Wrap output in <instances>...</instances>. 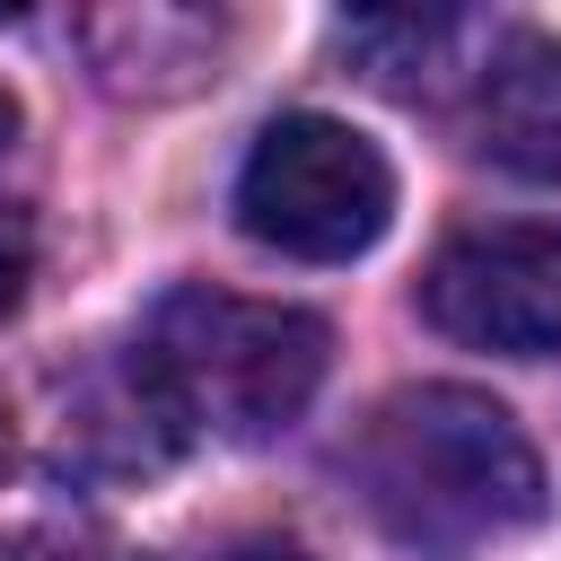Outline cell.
<instances>
[{
	"label": "cell",
	"mask_w": 561,
	"mask_h": 561,
	"mask_svg": "<svg viewBox=\"0 0 561 561\" xmlns=\"http://www.w3.org/2000/svg\"><path fill=\"white\" fill-rule=\"evenodd\" d=\"M184 438H193V430L175 421L149 351H123V359L88 368L79 394H70V421H61V456H79V465H96V473H158Z\"/></svg>",
	"instance_id": "obj_5"
},
{
	"label": "cell",
	"mask_w": 561,
	"mask_h": 561,
	"mask_svg": "<svg viewBox=\"0 0 561 561\" xmlns=\"http://www.w3.org/2000/svg\"><path fill=\"white\" fill-rule=\"evenodd\" d=\"M394 219V167L333 114H280L254 131L237 175V228L298 263H351Z\"/></svg>",
	"instance_id": "obj_3"
},
{
	"label": "cell",
	"mask_w": 561,
	"mask_h": 561,
	"mask_svg": "<svg viewBox=\"0 0 561 561\" xmlns=\"http://www.w3.org/2000/svg\"><path fill=\"white\" fill-rule=\"evenodd\" d=\"M456 35V18H351L342 26V44L377 70V79H412V70H430V53Z\"/></svg>",
	"instance_id": "obj_7"
},
{
	"label": "cell",
	"mask_w": 561,
	"mask_h": 561,
	"mask_svg": "<svg viewBox=\"0 0 561 561\" xmlns=\"http://www.w3.org/2000/svg\"><path fill=\"white\" fill-rule=\"evenodd\" d=\"M9 140H18V96L0 88V149H9Z\"/></svg>",
	"instance_id": "obj_10"
},
{
	"label": "cell",
	"mask_w": 561,
	"mask_h": 561,
	"mask_svg": "<svg viewBox=\"0 0 561 561\" xmlns=\"http://www.w3.org/2000/svg\"><path fill=\"white\" fill-rule=\"evenodd\" d=\"M0 465H9V394H0Z\"/></svg>",
	"instance_id": "obj_11"
},
{
	"label": "cell",
	"mask_w": 561,
	"mask_h": 561,
	"mask_svg": "<svg viewBox=\"0 0 561 561\" xmlns=\"http://www.w3.org/2000/svg\"><path fill=\"white\" fill-rule=\"evenodd\" d=\"M359 500L386 526V543L421 561H465L517 526L543 517V465L508 403L473 386H403L359 430Z\"/></svg>",
	"instance_id": "obj_1"
},
{
	"label": "cell",
	"mask_w": 561,
	"mask_h": 561,
	"mask_svg": "<svg viewBox=\"0 0 561 561\" xmlns=\"http://www.w3.org/2000/svg\"><path fill=\"white\" fill-rule=\"evenodd\" d=\"M26 280H35V228L26 210H0V316H18Z\"/></svg>",
	"instance_id": "obj_8"
},
{
	"label": "cell",
	"mask_w": 561,
	"mask_h": 561,
	"mask_svg": "<svg viewBox=\"0 0 561 561\" xmlns=\"http://www.w3.org/2000/svg\"><path fill=\"white\" fill-rule=\"evenodd\" d=\"M421 307L447 342H473L500 359H552L561 351V228H535V219L465 228L430 263Z\"/></svg>",
	"instance_id": "obj_4"
},
{
	"label": "cell",
	"mask_w": 561,
	"mask_h": 561,
	"mask_svg": "<svg viewBox=\"0 0 561 561\" xmlns=\"http://www.w3.org/2000/svg\"><path fill=\"white\" fill-rule=\"evenodd\" d=\"M228 561H307V552H289V543H245V552H228Z\"/></svg>",
	"instance_id": "obj_9"
},
{
	"label": "cell",
	"mask_w": 561,
	"mask_h": 561,
	"mask_svg": "<svg viewBox=\"0 0 561 561\" xmlns=\"http://www.w3.org/2000/svg\"><path fill=\"white\" fill-rule=\"evenodd\" d=\"M140 351L175 421L237 447L280 438L324 386V324L307 307H272L237 289H167Z\"/></svg>",
	"instance_id": "obj_2"
},
{
	"label": "cell",
	"mask_w": 561,
	"mask_h": 561,
	"mask_svg": "<svg viewBox=\"0 0 561 561\" xmlns=\"http://www.w3.org/2000/svg\"><path fill=\"white\" fill-rule=\"evenodd\" d=\"M473 140L535 184H561V35H517L473 88Z\"/></svg>",
	"instance_id": "obj_6"
}]
</instances>
